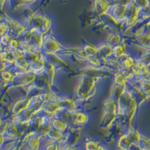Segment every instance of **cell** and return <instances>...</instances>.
<instances>
[{"label": "cell", "mask_w": 150, "mask_h": 150, "mask_svg": "<svg viewBox=\"0 0 150 150\" xmlns=\"http://www.w3.org/2000/svg\"><path fill=\"white\" fill-rule=\"evenodd\" d=\"M134 3L140 7H143L148 4V0H134Z\"/></svg>", "instance_id": "obj_1"}, {"label": "cell", "mask_w": 150, "mask_h": 150, "mask_svg": "<svg viewBox=\"0 0 150 150\" xmlns=\"http://www.w3.org/2000/svg\"><path fill=\"white\" fill-rule=\"evenodd\" d=\"M23 1H25V2H35V0H23Z\"/></svg>", "instance_id": "obj_2"}]
</instances>
